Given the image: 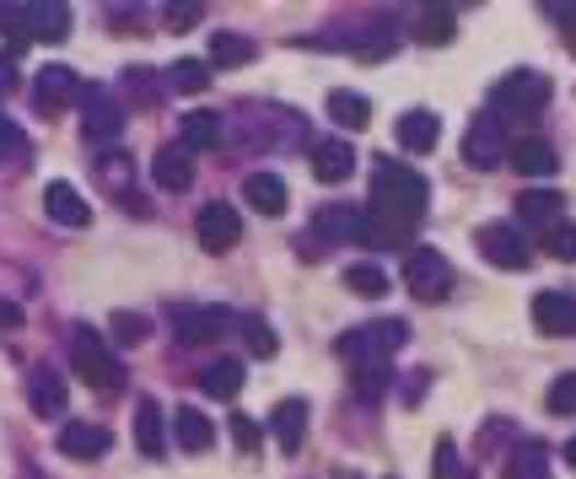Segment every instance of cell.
Listing matches in <instances>:
<instances>
[{
  "label": "cell",
  "instance_id": "24",
  "mask_svg": "<svg viewBox=\"0 0 576 479\" xmlns=\"http://www.w3.org/2000/svg\"><path fill=\"white\" fill-rule=\"evenodd\" d=\"M399 140H404V151H431L437 140H442V119L437 114H426V108H410L404 119H399Z\"/></svg>",
  "mask_w": 576,
  "mask_h": 479
},
{
  "label": "cell",
  "instance_id": "23",
  "mask_svg": "<svg viewBox=\"0 0 576 479\" xmlns=\"http://www.w3.org/2000/svg\"><path fill=\"white\" fill-rule=\"evenodd\" d=\"M243 200H249L258 215H280V210H286V184H280V173H249V178H243Z\"/></svg>",
  "mask_w": 576,
  "mask_h": 479
},
{
  "label": "cell",
  "instance_id": "28",
  "mask_svg": "<svg viewBox=\"0 0 576 479\" xmlns=\"http://www.w3.org/2000/svg\"><path fill=\"white\" fill-rule=\"evenodd\" d=\"M151 178L162 184V189H189L194 178V162L184 145H168V151H157V162H151Z\"/></svg>",
  "mask_w": 576,
  "mask_h": 479
},
{
  "label": "cell",
  "instance_id": "20",
  "mask_svg": "<svg viewBox=\"0 0 576 479\" xmlns=\"http://www.w3.org/2000/svg\"><path fill=\"white\" fill-rule=\"evenodd\" d=\"M27 399H33V414H60L65 410V377L49 372V366H33L27 372Z\"/></svg>",
  "mask_w": 576,
  "mask_h": 479
},
{
  "label": "cell",
  "instance_id": "27",
  "mask_svg": "<svg viewBox=\"0 0 576 479\" xmlns=\"http://www.w3.org/2000/svg\"><path fill=\"white\" fill-rule=\"evenodd\" d=\"M173 436H178V447H184V453H205V447L216 442V425L194 410V405H184V410L173 414Z\"/></svg>",
  "mask_w": 576,
  "mask_h": 479
},
{
  "label": "cell",
  "instance_id": "29",
  "mask_svg": "<svg viewBox=\"0 0 576 479\" xmlns=\"http://www.w3.org/2000/svg\"><path fill=\"white\" fill-rule=\"evenodd\" d=\"M329 119L345 125V130H361V125L372 119V108H367L361 92H329Z\"/></svg>",
  "mask_w": 576,
  "mask_h": 479
},
{
  "label": "cell",
  "instance_id": "17",
  "mask_svg": "<svg viewBox=\"0 0 576 479\" xmlns=\"http://www.w3.org/2000/svg\"><path fill=\"white\" fill-rule=\"evenodd\" d=\"M44 210H49V221L55 226H87L92 221V206L76 195V184H65V178H55L49 189H44Z\"/></svg>",
  "mask_w": 576,
  "mask_h": 479
},
{
  "label": "cell",
  "instance_id": "8",
  "mask_svg": "<svg viewBox=\"0 0 576 479\" xmlns=\"http://www.w3.org/2000/svg\"><path fill=\"white\" fill-rule=\"evenodd\" d=\"M480 254L496 265V270H522L528 265V237H522V226H507V221H491V226H480Z\"/></svg>",
  "mask_w": 576,
  "mask_h": 479
},
{
  "label": "cell",
  "instance_id": "46",
  "mask_svg": "<svg viewBox=\"0 0 576 479\" xmlns=\"http://www.w3.org/2000/svg\"><path fill=\"white\" fill-rule=\"evenodd\" d=\"M16 324H22V313L11 302H0V329H16Z\"/></svg>",
  "mask_w": 576,
  "mask_h": 479
},
{
  "label": "cell",
  "instance_id": "5",
  "mask_svg": "<svg viewBox=\"0 0 576 479\" xmlns=\"http://www.w3.org/2000/svg\"><path fill=\"white\" fill-rule=\"evenodd\" d=\"M404 285L421 296V302H437L452 291V265L437 254V248H415L410 265H404Z\"/></svg>",
  "mask_w": 576,
  "mask_h": 479
},
{
  "label": "cell",
  "instance_id": "44",
  "mask_svg": "<svg viewBox=\"0 0 576 479\" xmlns=\"http://www.w3.org/2000/svg\"><path fill=\"white\" fill-rule=\"evenodd\" d=\"M550 11H555V22H561V27L576 38V0H572V5H550Z\"/></svg>",
  "mask_w": 576,
  "mask_h": 479
},
{
  "label": "cell",
  "instance_id": "11",
  "mask_svg": "<svg viewBox=\"0 0 576 479\" xmlns=\"http://www.w3.org/2000/svg\"><path fill=\"white\" fill-rule=\"evenodd\" d=\"M194 232H199V248L205 254H227L232 243H238V232H243V221H238V210L221 206V200H210V206L199 210V221H194Z\"/></svg>",
  "mask_w": 576,
  "mask_h": 479
},
{
  "label": "cell",
  "instance_id": "21",
  "mask_svg": "<svg viewBox=\"0 0 576 479\" xmlns=\"http://www.w3.org/2000/svg\"><path fill=\"white\" fill-rule=\"evenodd\" d=\"M129 431H135V447H140L146 458H162V453H168V436H162V410H157L151 399H140V405H135Z\"/></svg>",
  "mask_w": 576,
  "mask_h": 479
},
{
  "label": "cell",
  "instance_id": "4",
  "mask_svg": "<svg viewBox=\"0 0 576 479\" xmlns=\"http://www.w3.org/2000/svg\"><path fill=\"white\" fill-rule=\"evenodd\" d=\"M544 97H550V81L539 70H512L491 86V114H502V119L507 114H539Z\"/></svg>",
  "mask_w": 576,
  "mask_h": 479
},
{
  "label": "cell",
  "instance_id": "37",
  "mask_svg": "<svg viewBox=\"0 0 576 479\" xmlns=\"http://www.w3.org/2000/svg\"><path fill=\"white\" fill-rule=\"evenodd\" d=\"M550 410H555V414H576V372H566V377H555V383H550Z\"/></svg>",
  "mask_w": 576,
  "mask_h": 479
},
{
  "label": "cell",
  "instance_id": "18",
  "mask_svg": "<svg viewBox=\"0 0 576 479\" xmlns=\"http://www.w3.org/2000/svg\"><path fill=\"white\" fill-rule=\"evenodd\" d=\"M350 167H356V145H350V140H319V145H313V173H319V184H345Z\"/></svg>",
  "mask_w": 576,
  "mask_h": 479
},
{
  "label": "cell",
  "instance_id": "41",
  "mask_svg": "<svg viewBox=\"0 0 576 479\" xmlns=\"http://www.w3.org/2000/svg\"><path fill=\"white\" fill-rule=\"evenodd\" d=\"M199 11H205L199 0H184V5H168V27H173V33H189L194 22H199Z\"/></svg>",
  "mask_w": 576,
  "mask_h": 479
},
{
  "label": "cell",
  "instance_id": "40",
  "mask_svg": "<svg viewBox=\"0 0 576 479\" xmlns=\"http://www.w3.org/2000/svg\"><path fill=\"white\" fill-rule=\"evenodd\" d=\"M0 156H11V162H27V145H22V130L0 114Z\"/></svg>",
  "mask_w": 576,
  "mask_h": 479
},
{
  "label": "cell",
  "instance_id": "7",
  "mask_svg": "<svg viewBox=\"0 0 576 479\" xmlns=\"http://www.w3.org/2000/svg\"><path fill=\"white\" fill-rule=\"evenodd\" d=\"M507 156V130H502V114H480L474 125H469V136H463V162L469 167H496Z\"/></svg>",
  "mask_w": 576,
  "mask_h": 479
},
{
  "label": "cell",
  "instance_id": "12",
  "mask_svg": "<svg viewBox=\"0 0 576 479\" xmlns=\"http://www.w3.org/2000/svg\"><path fill=\"white\" fill-rule=\"evenodd\" d=\"M173 329L184 344H210L232 329V313L227 307H184V313H173Z\"/></svg>",
  "mask_w": 576,
  "mask_h": 479
},
{
  "label": "cell",
  "instance_id": "15",
  "mask_svg": "<svg viewBox=\"0 0 576 479\" xmlns=\"http://www.w3.org/2000/svg\"><path fill=\"white\" fill-rule=\"evenodd\" d=\"M60 453L65 458H76V464H92V458L108 453V431L92 425V420H70V425L60 431Z\"/></svg>",
  "mask_w": 576,
  "mask_h": 479
},
{
  "label": "cell",
  "instance_id": "2",
  "mask_svg": "<svg viewBox=\"0 0 576 479\" xmlns=\"http://www.w3.org/2000/svg\"><path fill=\"white\" fill-rule=\"evenodd\" d=\"M70 366H76V377H81L87 388H97V394H119V388H125L119 355L108 350V340H103L92 324H76V329H70Z\"/></svg>",
  "mask_w": 576,
  "mask_h": 479
},
{
  "label": "cell",
  "instance_id": "45",
  "mask_svg": "<svg viewBox=\"0 0 576 479\" xmlns=\"http://www.w3.org/2000/svg\"><path fill=\"white\" fill-rule=\"evenodd\" d=\"M16 86V60H0V92H11Z\"/></svg>",
  "mask_w": 576,
  "mask_h": 479
},
{
  "label": "cell",
  "instance_id": "22",
  "mask_svg": "<svg viewBox=\"0 0 576 479\" xmlns=\"http://www.w3.org/2000/svg\"><path fill=\"white\" fill-rule=\"evenodd\" d=\"M178 140H184V151H210V145H221V114L189 108V114L178 119Z\"/></svg>",
  "mask_w": 576,
  "mask_h": 479
},
{
  "label": "cell",
  "instance_id": "30",
  "mask_svg": "<svg viewBox=\"0 0 576 479\" xmlns=\"http://www.w3.org/2000/svg\"><path fill=\"white\" fill-rule=\"evenodd\" d=\"M507 479H550V458L539 442H517V453L507 458Z\"/></svg>",
  "mask_w": 576,
  "mask_h": 479
},
{
  "label": "cell",
  "instance_id": "42",
  "mask_svg": "<svg viewBox=\"0 0 576 479\" xmlns=\"http://www.w3.org/2000/svg\"><path fill=\"white\" fill-rule=\"evenodd\" d=\"M114 335H119L125 344L146 340V318H129V313H119V318H114Z\"/></svg>",
  "mask_w": 576,
  "mask_h": 479
},
{
  "label": "cell",
  "instance_id": "47",
  "mask_svg": "<svg viewBox=\"0 0 576 479\" xmlns=\"http://www.w3.org/2000/svg\"><path fill=\"white\" fill-rule=\"evenodd\" d=\"M566 464H572V469H576V436H572V442H566Z\"/></svg>",
  "mask_w": 576,
  "mask_h": 479
},
{
  "label": "cell",
  "instance_id": "32",
  "mask_svg": "<svg viewBox=\"0 0 576 479\" xmlns=\"http://www.w3.org/2000/svg\"><path fill=\"white\" fill-rule=\"evenodd\" d=\"M238 329H243V340H249V350H254V355H264V361H269V355L280 350V340H275V329H269V324H264L258 313H243V318H238Z\"/></svg>",
  "mask_w": 576,
  "mask_h": 479
},
{
  "label": "cell",
  "instance_id": "9",
  "mask_svg": "<svg viewBox=\"0 0 576 479\" xmlns=\"http://www.w3.org/2000/svg\"><path fill=\"white\" fill-rule=\"evenodd\" d=\"M76 97H81V81H76V70H70V66L38 70V81H33V108H38L44 119L65 114V108H70Z\"/></svg>",
  "mask_w": 576,
  "mask_h": 479
},
{
  "label": "cell",
  "instance_id": "1",
  "mask_svg": "<svg viewBox=\"0 0 576 479\" xmlns=\"http://www.w3.org/2000/svg\"><path fill=\"white\" fill-rule=\"evenodd\" d=\"M426 215V178L404 162H378L372 200H367V237L372 243H410Z\"/></svg>",
  "mask_w": 576,
  "mask_h": 479
},
{
  "label": "cell",
  "instance_id": "6",
  "mask_svg": "<svg viewBox=\"0 0 576 479\" xmlns=\"http://www.w3.org/2000/svg\"><path fill=\"white\" fill-rule=\"evenodd\" d=\"M81 136L97 140V145H108V140L125 136V108H119V97L114 92H87L81 97Z\"/></svg>",
  "mask_w": 576,
  "mask_h": 479
},
{
  "label": "cell",
  "instance_id": "13",
  "mask_svg": "<svg viewBox=\"0 0 576 479\" xmlns=\"http://www.w3.org/2000/svg\"><path fill=\"white\" fill-rule=\"evenodd\" d=\"M533 324H539V335H576V296L539 291L533 296Z\"/></svg>",
  "mask_w": 576,
  "mask_h": 479
},
{
  "label": "cell",
  "instance_id": "38",
  "mask_svg": "<svg viewBox=\"0 0 576 479\" xmlns=\"http://www.w3.org/2000/svg\"><path fill=\"white\" fill-rule=\"evenodd\" d=\"M442 38H452V16L448 11H426L421 16V44H442Z\"/></svg>",
  "mask_w": 576,
  "mask_h": 479
},
{
  "label": "cell",
  "instance_id": "16",
  "mask_svg": "<svg viewBox=\"0 0 576 479\" xmlns=\"http://www.w3.org/2000/svg\"><path fill=\"white\" fill-rule=\"evenodd\" d=\"M517 215L528 221V226H555L561 215H566V200H561V189H550V184H533V189H522L517 195Z\"/></svg>",
  "mask_w": 576,
  "mask_h": 479
},
{
  "label": "cell",
  "instance_id": "33",
  "mask_svg": "<svg viewBox=\"0 0 576 479\" xmlns=\"http://www.w3.org/2000/svg\"><path fill=\"white\" fill-rule=\"evenodd\" d=\"M345 285H350L356 296H383L388 274L378 270V265H350V270H345Z\"/></svg>",
  "mask_w": 576,
  "mask_h": 479
},
{
  "label": "cell",
  "instance_id": "14",
  "mask_svg": "<svg viewBox=\"0 0 576 479\" xmlns=\"http://www.w3.org/2000/svg\"><path fill=\"white\" fill-rule=\"evenodd\" d=\"M269 431H275L280 453H297V447L308 442V399H280V405L269 410Z\"/></svg>",
  "mask_w": 576,
  "mask_h": 479
},
{
  "label": "cell",
  "instance_id": "19",
  "mask_svg": "<svg viewBox=\"0 0 576 479\" xmlns=\"http://www.w3.org/2000/svg\"><path fill=\"white\" fill-rule=\"evenodd\" d=\"M507 156H512V167L522 178H555V167H561V156H555L550 140H517Z\"/></svg>",
  "mask_w": 576,
  "mask_h": 479
},
{
  "label": "cell",
  "instance_id": "31",
  "mask_svg": "<svg viewBox=\"0 0 576 479\" xmlns=\"http://www.w3.org/2000/svg\"><path fill=\"white\" fill-rule=\"evenodd\" d=\"M210 60H216V66H227V70H238V66H249V60H254V44H249V38H238V33H216V38H210Z\"/></svg>",
  "mask_w": 576,
  "mask_h": 479
},
{
  "label": "cell",
  "instance_id": "26",
  "mask_svg": "<svg viewBox=\"0 0 576 479\" xmlns=\"http://www.w3.org/2000/svg\"><path fill=\"white\" fill-rule=\"evenodd\" d=\"M238 388H243V361H232V355H221L199 372V394H210V399H232Z\"/></svg>",
  "mask_w": 576,
  "mask_h": 479
},
{
  "label": "cell",
  "instance_id": "36",
  "mask_svg": "<svg viewBox=\"0 0 576 479\" xmlns=\"http://www.w3.org/2000/svg\"><path fill=\"white\" fill-rule=\"evenodd\" d=\"M388 377H393V366H367V372H356V388H361V399H367V405L388 394Z\"/></svg>",
  "mask_w": 576,
  "mask_h": 479
},
{
  "label": "cell",
  "instance_id": "43",
  "mask_svg": "<svg viewBox=\"0 0 576 479\" xmlns=\"http://www.w3.org/2000/svg\"><path fill=\"white\" fill-rule=\"evenodd\" d=\"M232 436H238V447H249V453L258 447V425L249 414H232Z\"/></svg>",
  "mask_w": 576,
  "mask_h": 479
},
{
  "label": "cell",
  "instance_id": "39",
  "mask_svg": "<svg viewBox=\"0 0 576 479\" xmlns=\"http://www.w3.org/2000/svg\"><path fill=\"white\" fill-rule=\"evenodd\" d=\"M431 475H437V479H463V464H458V447H452V442H437Z\"/></svg>",
  "mask_w": 576,
  "mask_h": 479
},
{
  "label": "cell",
  "instance_id": "10",
  "mask_svg": "<svg viewBox=\"0 0 576 479\" xmlns=\"http://www.w3.org/2000/svg\"><path fill=\"white\" fill-rule=\"evenodd\" d=\"M11 27L22 38H60L65 27H70V11H65L60 0H33V5H16L11 11Z\"/></svg>",
  "mask_w": 576,
  "mask_h": 479
},
{
  "label": "cell",
  "instance_id": "34",
  "mask_svg": "<svg viewBox=\"0 0 576 479\" xmlns=\"http://www.w3.org/2000/svg\"><path fill=\"white\" fill-rule=\"evenodd\" d=\"M544 248H550L555 259H576V226L572 221H555V226L544 232Z\"/></svg>",
  "mask_w": 576,
  "mask_h": 479
},
{
  "label": "cell",
  "instance_id": "25",
  "mask_svg": "<svg viewBox=\"0 0 576 479\" xmlns=\"http://www.w3.org/2000/svg\"><path fill=\"white\" fill-rule=\"evenodd\" d=\"M319 237H323V243L367 237V215H361L356 206H329V210H319Z\"/></svg>",
  "mask_w": 576,
  "mask_h": 479
},
{
  "label": "cell",
  "instance_id": "3",
  "mask_svg": "<svg viewBox=\"0 0 576 479\" xmlns=\"http://www.w3.org/2000/svg\"><path fill=\"white\" fill-rule=\"evenodd\" d=\"M404 340H410V329H404L399 318H372V324H361V329H350V335L339 340V355H345L350 372L393 366V350H399Z\"/></svg>",
  "mask_w": 576,
  "mask_h": 479
},
{
  "label": "cell",
  "instance_id": "35",
  "mask_svg": "<svg viewBox=\"0 0 576 479\" xmlns=\"http://www.w3.org/2000/svg\"><path fill=\"white\" fill-rule=\"evenodd\" d=\"M173 86H178V92H205V86H210V70L199 66V60H178V66H173Z\"/></svg>",
  "mask_w": 576,
  "mask_h": 479
}]
</instances>
